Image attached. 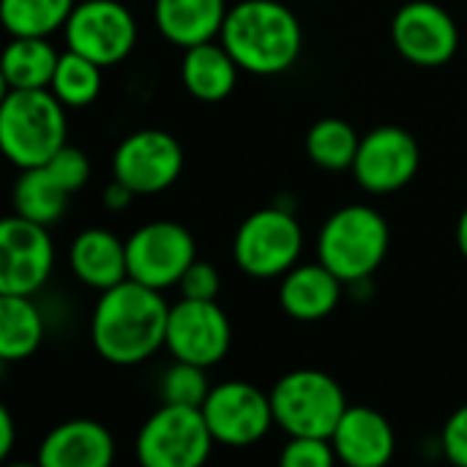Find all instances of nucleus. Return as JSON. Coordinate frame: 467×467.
<instances>
[{
  "instance_id": "obj_1",
  "label": "nucleus",
  "mask_w": 467,
  "mask_h": 467,
  "mask_svg": "<svg viewBox=\"0 0 467 467\" xmlns=\"http://www.w3.org/2000/svg\"><path fill=\"white\" fill-rule=\"evenodd\" d=\"M170 304L161 290L137 279H123L109 290H101L93 317L90 342L93 350L115 367H134L148 361L164 348Z\"/></svg>"
},
{
  "instance_id": "obj_2",
  "label": "nucleus",
  "mask_w": 467,
  "mask_h": 467,
  "mask_svg": "<svg viewBox=\"0 0 467 467\" xmlns=\"http://www.w3.org/2000/svg\"><path fill=\"white\" fill-rule=\"evenodd\" d=\"M219 41L241 71L271 77L298 60L304 30L298 16L279 0H241L230 5Z\"/></svg>"
},
{
  "instance_id": "obj_3",
  "label": "nucleus",
  "mask_w": 467,
  "mask_h": 467,
  "mask_svg": "<svg viewBox=\"0 0 467 467\" xmlns=\"http://www.w3.org/2000/svg\"><path fill=\"white\" fill-rule=\"evenodd\" d=\"M66 104L49 90H8L0 104V145L19 167L47 164L66 145Z\"/></svg>"
},
{
  "instance_id": "obj_4",
  "label": "nucleus",
  "mask_w": 467,
  "mask_h": 467,
  "mask_svg": "<svg viewBox=\"0 0 467 467\" xmlns=\"http://www.w3.org/2000/svg\"><path fill=\"white\" fill-rule=\"evenodd\" d=\"M391 233L386 219L369 205H345L334 211L317 235V260L342 282H367L386 260Z\"/></svg>"
},
{
  "instance_id": "obj_5",
  "label": "nucleus",
  "mask_w": 467,
  "mask_h": 467,
  "mask_svg": "<svg viewBox=\"0 0 467 467\" xmlns=\"http://www.w3.org/2000/svg\"><path fill=\"white\" fill-rule=\"evenodd\" d=\"M274 421L290 438H328L350 408L342 386L320 369H296L271 389Z\"/></svg>"
},
{
  "instance_id": "obj_6",
  "label": "nucleus",
  "mask_w": 467,
  "mask_h": 467,
  "mask_svg": "<svg viewBox=\"0 0 467 467\" xmlns=\"http://www.w3.org/2000/svg\"><path fill=\"white\" fill-rule=\"evenodd\" d=\"M213 443L202 408L161 402L140 427L137 460L142 467H200L208 462Z\"/></svg>"
},
{
  "instance_id": "obj_7",
  "label": "nucleus",
  "mask_w": 467,
  "mask_h": 467,
  "mask_svg": "<svg viewBox=\"0 0 467 467\" xmlns=\"http://www.w3.org/2000/svg\"><path fill=\"white\" fill-rule=\"evenodd\" d=\"M304 230L285 208L254 211L235 233L233 257L238 268L254 279L285 276L301 257Z\"/></svg>"
},
{
  "instance_id": "obj_8",
  "label": "nucleus",
  "mask_w": 467,
  "mask_h": 467,
  "mask_svg": "<svg viewBox=\"0 0 467 467\" xmlns=\"http://www.w3.org/2000/svg\"><path fill=\"white\" fill-rule=\"evenodd\" d=\"M202 416L213 441L227 449L254 446L276 424L271 394H263L257 386L244 380H227L213 386L202 402Z\"/></svg>"
},
{
  "instance_id": "obj_9",
  "label": "nucleus",
  "mask_w": 467,
  "mask_h": 467,
  "mask_svg": "<svg viewBox=\"0 0 467 467\" xmlns=\"http://www.w3.org/2000/svg\"><path fill=\"white\" fill-rule=\"evenodd\" d=\"M63 30L68 49L90 57L101 68L126 60L137 44V22L118 0L77 3Z\"/></svg>"
},
{
  "instance_id": "obj_10",
  "label": "nucleus",
  "mask_w": 467,
  "mask_h": 467,
  "mask_svg": "<svg viewBox=\"0 0 467 467\" xmlns=\"http://www.w3.org/2000/svg\"><path fill=\"white\" fill-rule=\"evenodd\" d=\"M126 257L129 279L167 290L178 285L186 268L197 260V244L178 222H148L126 241Z\"/></svg>"
},
{
  "instance_id": "obj_11",
  "label": "nucleus",
  "mask_w": 467,
  "mask_h": 467,
  "mask_svg": "<svg viewBox=\"0 0 467 467\" xmlns=\"http://www.w3.org/2000/svg\"><path fill=\"white\" fill-rule=\"evenodd\" d=\"M55 265L47 224L19 213L0 224V296H36Z\"/></svg>"
},
{
  "instance_id": "obj_12",
  "label": "nucleus",
  "mask_w": 467,
  "mask_h": 467,
  "mask_svg": "<svg viewBox=\"0 0 467 467\" xmlns=\"http://www.w3.org/2000/svg\"><path fill=\"white\" fill-rule=\"evenodd\" d=\"M233 345V326L216 301L181 298L170 306L164 348L175 361H189L197 367L219 364Z\"/></svg>"
},
{
  "instance_id": "obj_13",
  "label": "nucleus",
  "mask_w": 467,
  "mask_h": 467,
  "mask_svg": "<svg viewBox=\"0 0 467 467\" xmlns=\"http://www.w3.org/2000/svg\"><path fill=\"white\" fill-rule=\"evenodd\" d=\"M183 170L181 142L161 129H140L120 140L112 156V175L134 194L170 189Z\"/></svg>"
},
{
  "instance_id": "obj_14",
  "label": "nucleus",
  "mask_w": 467,
  "mask_h": 467,
  "mask_svg": "<svg viewBox=\"0 0 467 467\" xmlns=\"http://www.w3.org/2000/svg\"><path fill=\"white\" fill-rule=\"evenodd\" d=\"M421 164V150L413 134L400 126H378L361 137L353 175L369 194H391L405 189Z\"/></svg>"
},
{
  "instance_id": "obj_15",
  "label": "nucleus",
  "mask_w": 467,
  "mask_h": 467,
  "mask_svg": "<svg viewBox=\"0 0 467 467\" xmlns=\"http://www.w3.org/2000/svg\"><path fill=\"white\" fill-rule=\"evenodd\" d=\"M391 38L397 52L416 66H443L460 47L457 22L446 8L430 0L405 3L391 22Z\"/></svg>"
},
{
  "instance_id": "obj_16",
  "label": "nucleus",
  "mask_w": 467,
  "mask_h": 467,
  "mask_svg": "<svg viewBox=\"0 0 467 467\" xmlns=\"http://www.w3.org/2000/svg\"><path fill=\"white\" fill-rule=\"evenodd\" d=\"M337 460L350 467H383L397 451V438L386 416L350 405L331 435Z\"/></svg>"
},
{
  "instance_id": "obj_17",
  "label": "nucleus",
  "mask_w": 467,
  "mask_h": 467,
  "mask_svg": "<svg viewBox=\"0 0 467 467\" xmlns=\"http://www.w3.org/2000/svg\"><path fill=\"white\" fill-rule=\"evenodd\" d=\"M115 460V438L90 419H74L55 427L38 446L41 467H109Z\"/></svg>"
},
{
  "instance_id": "obj_18",
  "label": "nucleus",
  "mask_w": 467,
  "mask_h": 467,
  "mask_svg": "<svg viewBox=\"0 0 467 467\" xmlns=\"http://www.w3.org/2000/svg\"><path fill=\"white\" fill-rule=\"evenodd\" d=\"M342 279L326 268L320 260L317 263H304V265H293L285 276H282V287H279V304L285 309V315H290L293 320L301 323H315L328 317L339 298H342Z\"/></svg>"
},
{
  "instance_id": "obj_19",
  "label": "nucleus",
  "mask_w": 467,
  "mask_h": 467,
  "mask_svg": "<svg viewBox=\"0 0 467 467\" xmlns=\"http://www.w3.org/2000/svg\"><path fill=\"white\" fill-rule=\"evenodd\" d=\"M68 265L74 276L93 290H109L118 282L129 279L126 244L101 227L82 230L74 238L68 249Z\"/></svg>"
},
{
  "instance_id": "obj_20",
  "label": "nucleus",
  "mask_w": 467,
  "mask_h": 467,
  "mask_svg": "<svg viewBox=\"0 0 467 467\" xmlns=\"http://www.w3.org/2000/svg\"><path fill=\"white\" fill-rule=\"evenodd\" d=\"M227 11V0H156L153 5L159 33L183 49L213 41L222 33Z\"/></svg>"
},
{
  "instance_id": "obj_21",
  "label": "nucleus",
  "mask_w": 467,
  "mask_h": 467,
  "mask_svg": "<svg viewBox=\"0 0 467 467\" xmlns=\"http://www.w3.org/2000/svg\"><path fill=\"white\" fill-rule=\"evenodd\" d=\"M238 71H241V66L235 63V57L227 52V47L222 41L219 44L202 41V44L183 49L181 79H183V88L197 101L216 104V101L227 99L235 90Z\"/></svg>"
},
{
  "instance_id": "obj_22",
  "label": "nucleus",
  "mask_w": 467,
  "mask_h": 467,
  "mask_svg": "<svg viewBox=\"0 0 467 467\" xmlns=\"http://www.w3.org/2000/svg\"><path fill=\"white\" fill-rule=\"evenodd\" d=\"M57 52L44 36H11L3 52V82L8 90H38L49 88Z\"/></svg>"
},
{
  "instance_id": "obj_23",
  "label": "nucleus",
  "mask_w": 467,
  "mask_h": 467,
  "mask_svg": "<svg viewBox=\"0 0 467 467\" xmlns=\"http://www.w3.org/2000/svg\"><path fill=\"white\" fill-rule=\"evenodd\" d=\"M44 342V317L33 296H0V358H30Z\"/></svg>"
},
{
  "instance_id": "obj_24",
  "label": "nucleus",
  "mask_w": 467,
  "mask_h": 467,
  "mask_svg": "<svg viewBox=\"0 0 467 467\" xmlns=\"http://www.w3.org/2000/svg\"><path fill=\"white\" fill-rule=\"evenodd\" d=\"M71 192L57 181V175L47 167H27L16 178L14 186V213L33 219L38 224H52L63 216Z\"/></svg>"
},
{
  "instance_id": "obj_25",
  "label": "nucleus",
  "mask_w": 467,
  "mask_h": 467,
  "mask_svg": "<svg viewBox=\"0 0 467 467\" xmlns=\"http://www.w3.org/2000/svg\"><path fill=\"white\" fill-rule=\"evenodd\" d=\"M361 137L356 129L342 118H323L306 134V153L309 159L328 172L353 170Z\"/></svg>"
},
{
  "instance_id": "obj_26",
  "label": "nucleus",
  "mask_w": 467,
  "mask_h": 467,
  "mask_svg": "<svg viewBox=\"0 0 467 467\" xmlns=\"http://www.w3.org/2000/svg\"><path fill=\"white\" fill-rule=\"evenodd\" d=\"M74 5V0H0V16L8 36L47 38L68 22Z\"/></svg>"
},
{
  "instance_id": "obj_27",
  "label": "nucleus",
  "mask_w": 467,
  "mask_h": 467,
  "mask_svg": "<svg viewBox=\"0 0 467 467\" xmlns=\"http://www.w3.org/2000/svg\"><path fill=\"white\" fill-rule=\"evenodd\" d=\"M49 90L66 107H88L101 93V66L68 49L57 57V68L49 82Z\"/></svg>"
},
{
  "instance_id": "obj_28",
  "label": "nucleus",
  "mask_w": 467,
  "mask_h": 467,
  "mask_svg": "<svg viewBox=\"0 0 467 467\" xmlns=\"http://www.w3.org/2000/svg\"><path fill=\"white\" fill-rule=\"evenodd\" d=\"M159 394H161V402H170V405L202 408L205 397L211 394L205 367H197V364H189V361H175L161 375Z\"/></svg>"
},
{
  "instance_id": "obj_29",
  "label": "nucleus",
  "mask_w": 467,
  "mask_h": 467,
  "mask_svg": "<svg viewBox=\"0 0 467 467\" xmlns=\"http://www.w3.org/2000/svg\"><path fill=\"white\" fill-rule=\"evenodd\" d=\"M279 462L282 467H334L339 460L328 438H290Z\"/></svg>"
},
{
  "instance_id": "obj_30",
  "label": "nucleus",
  "mask_w": 467,
  "mask_h": 467,
  "mask_svg": "<svg viewBox=\"0 0 467 467\" xmlns=\"http://www.w3.org/2000/svg\"><path fill=\"white\" fill-rule=\"evenodd\" d=\"M47 167L57 175V181H60L71 194L79 192V189L88 183V178H90V161H88V156H85L79 148L68 145V142L47 161Z\"/></svg>"
},
{
  "instance_id": "obj_31",
  "label": "nucleus",
  "mask_w": 467,
  "mask_h": 467,
  "mask_svg": "<svg viewBox=\"0 0 467 467\" xmlns=\"http://www.w3.org/2000/svg\"><path fill=\"white\" fill-rule=\"evenodd\" d=\"M181 287V296L183 298H197V301H216L219 296V287H222V279H219V271L205 263V260H194L186 274L181 276L178 282Z\"/></svg>"
},
{
  "instance_id": "obj_32",
  "label": "nucleus",
  "mask_w": 467,
  "mask_h": 467,
  "mask_svg": "<svg viewBox=\"0 0 467 467\" xmlns=\"http://www.w3.org/2000/svg\"><path fill=\"white\" fill-rule=\"evenodd\" d=\"M443 454L451 465L467 467V405L451 413L441 435Z\"/></svg>"
},
{
  "instance_id": "obj_33",
  "label": "nucleus",
  "mask_w": 467,
  "mask_h": 467,
  "mask_svg": "<svg viewBox=\"0 0 467 467\" xmlns=\"http://www.w3.org/2000/svg\"><path fill=\"white\" fill-rule=\"evenodd\" d=\"M101 197H104V205H107L109 211H123V208L134 200V192H131L126 183H120V181L115 178V181L104 189Z\"/></svg>"
},
{
  "instance_id": "obj_34",
  "label": "nucleus",
  "mask_w": 467,
  "mask_h": 467,
  "mask_svg": "<svg viewBox=\"0 0 467 467\" xmlns=\"http://www.w3.org/2000/svg\"><path fill=\"white\" fill-rule=\"evenodd\" d=\"M14 451V419L8 408H0V460Z\"/></svg>"
},
{
  "instance_id": "obj_35",
  "label": "nucleus",
  "mask_w": 467,
  "mask_h": 467,
  "mask_svg": "<svg viewBox=\"0 0 467 467\" xmlns=\"http://www.w3.org/2000/svg\"><path fill=\"white\" fill-rule=\"evenodd\" d=\"M457 244H460V252L467 257V208L460 216V224H457Z\"/></svg>"
}]
</instances>
